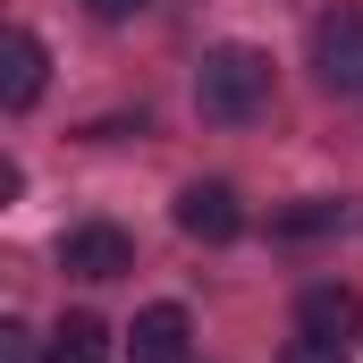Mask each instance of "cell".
Returning <instances> with one entry per match:
<instances>
[{"label":"cell","instance_id":"5b68a950","mask_svg":"<svg viewBox=\"0 0 363 363\" xmlns=\"http://www.w3.org/2000/svg\"><path fill=\"white\" fill-rule=\"evenodd\" d=\"M127 363H194V321L186 304H144L127 330Z\"/></svg>","mask_w":363,"mask_h":363},{"label":"cell","instance_id":"3957f363","mask_svg":"<svg viewBox=\"0 0 363 363\" xmlns=\"http://www.w3.org/2000/svg\"><path fill=\"white\" fill-rule=\"evenodd\" d=\"M60 271L68 279H127L135 271V237L110 228V220H85V228L60 237Z\"/></svg>","mask_w":363,"mask_h":363},{"label":"cell","instance_id":"6da1fadb","mask_svg":"<svg viewBox=\"0 0 363 363\" xmlns=\"http://www.w3.org/2000/svg\"><path fill=\"white\" fill-rule=\"evenodd\" d=\"M194 101H203L211 127H245V118H262V101H271V60H262L254 43H211L203 68H194Z\"/></svg>","mask_w":363,"mask_h":363},{"label":"cell","instance_id":"52a82bcc","mask_svg":"<svg viewBox=\"0 0 363 363\" xmlns=\"http://www.w3.org/2000/svg\"><path fill=\"white\" fill-rule=\"evenodd\" d=\"M43 68H51L43 34L9 26V34H0V101H9V110H34V93H43Z\"/></svg>","mask_w":363,"mask_h":363},{"label":"cell","instance_id":"8992f818","mask_svg":"<svg viewBox=\"0 0 363 363\" xmlns=\"http://www.w3.org/2000/svg\"><path fill=\"white\" fill-rule=\"evenodd\" d=\"M355 330H363V296H355V287H304V296H296V338L347 347Z\"/></svg>","mask_w":363,"mask_h":363},{"label":"cell","instance_id":"30bf717a","mask_svg":"<svg viewBox=\"0 0 363 363\" xmlns=\"http://www.w3.org/2000/svg\"><path fill=\"white\" fill-rule=\"evenodd\" d=\"M279 363H347V347H321V338H287Z\"/></svg>","mask_w":363,"mask_h":363},{"label":"cell","instance_id":"9c48e42d","mask_svg":"<svg viewBox=\"0 0 363 363\" xmlns=\"http://www.w3.org/2000/svg\"><path fill=\"white\" fill-rule=\"evenodd\" d=\"M347 228V203H296V211H271V237H330Z\"/></svg>","mask_w":363,"mask_h":363},{"label":"cell","instance_id":"ba28073f","mask_svg":"<svg viewBox=\"0 0 363 363\" xmlns=\"http://www.w3.org/2000/svg\"><path fill=\"white\" fill-rule=\"evenodd\" d=\"M110 355V330L93 321V313H68L51 338H43V363H101Z\"/></svg>","mask_w":363,"mask_h":363},{"label":"cell","instance_id":"7c38bea8","mask_svg":"<svg viewBox=\"0 0 363 363\" xmlns=\"http://www.w3.org/2000/svg\"><path fill=\"white\" fill-rule=\"evenodd\" d=\"M93 17H101V26H127V17H144V9H152V0H85Z\"/></svg>","mask_w":363,"mask_h":363},{"label":"cell","instance_id":"277c9868","mask_svg":"<svg viewBox=\"0 0 363 363\" xmlns=\"http://www.w3.org/2000/svg\"><path fill=\"white\" fill-rule=\"evenodd\" d=\"M178 228L194 245H228V237H245V203H237V186L228 178H194L178 194Z\"/></svg>","mask_w":363,"mask_h":363},{"label":"cell","instance_id":"7a4b0ae2","mask_svg":"<svg viewBox=\"0 0 363 363\" xmlns=\"http://www.w3.org/2000/svg\"><path fill=\"white\" fill-rule=\"evenodd\" d=\"M313 77L338 93V101H355L363 93V9H321L313 17Z\"/></svg>","mask_w":363,"mask_h":363},{"label":"cell","instance_id":"8fae6325","mask_svg":"<svg viewBox=\"0 0 363 363\" xmlns=\"http://www.w3.org/2000/svg\"><path fill=\"white\" fill-rule=\"evenodd\" d=\"M0 363H34V338H26V321H0Z\"/></svg>","mask_w":363,"mask_h":363}]
</instances>
